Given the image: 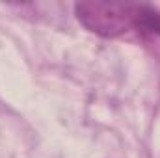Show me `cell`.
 <instances>
[{"label": "cell", "mask_w": 160, "mask_h": 158, "mask_svg": "<svg viewBox=\"0 0 160 158\" xmlns=\"http://www.w3.org/2000/svg\"><path fill=\"white\" fill-rule=\"evenodd\" d=\"M78 19L84 21L93 32L114 36L123 32L128 24H134L140 30L155 32L158 28L157 13L145 6H127V4H108V2H91L77 6Z\"/></svg>", "instance_id": "6da1fadb"}]
</instances>
